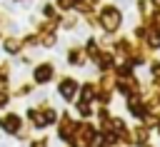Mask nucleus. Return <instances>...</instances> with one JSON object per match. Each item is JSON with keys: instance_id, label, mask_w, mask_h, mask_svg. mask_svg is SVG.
Masks as SVG:
<instances>
[{"instance_id": "39448f33", "label": "nucleus", "mask_w": 160, "mask_h": 147, "mask_svg": "<svg viewBox=\"0 0 160 147\" xmlns=\"http://www.w3.org/2000/svg\"><path fill=\"white\" fill-rule=\"evenodd\" d=\"M150 45H152V47H158V45H160V32L150 35Z\"/></svg>"}, {"instance_id": "f257e3e1", "label": "nucleus", "mask_w": 160, "mask_h": 147, "mask_svg": "<svg viewBox=\"0 0 160 147\" xmlns=\"http://www.w3.org/2000/svg\"><path fill=\"white\" fill-rule=\"evenodd\" d=\"M102 22H105V27L112 30V27L118 25V12H115V10H105V12H102Z\"/></svg>"}, {"instance_id": "7ed1b4c3", "label": "nucleus", "mask_w": 160, "mask_h": 147, "mask_svg": "<svg viewBox=\"0 0 160 147\" xmlns=\"http://www.w3.org/2000/svg\"><path fill=\"white\" fill-rule=\"evenodd\" d=\"M48 77H50V67H48V65H45V67H40V70L35 72V80H38V82H45Z\"/></svg>"}, {"instance_id": "f03ea898", "label": "nucleus", "mask_w": 160, "mask_h": 147, "mask_svg": "<svg viewBox=\"0 0 160 147\" xmlns=\"http://www.w3.org/2000/svg\"><path fill=\"white\" fill-rule=\"evenodd\" d=\"M60 90H62V97H72V92H75V82H72V80H65Z\"/></svg>"}, {"instance_id": "20e7f679", "label": "nucleus", "mask_w": 160, "mask_h": 147, "mask_svg": "<svg viewBox=\"0 0 160 147\" xmlns=\"http://www.w3.org/2000/svg\"><path fill=\"white\" fill-rule=\"evenodd\" d=\"M2 127H5L8 132H15V127H18V117H8V120L2 122Z\"/></svg>"}]
</instances>
